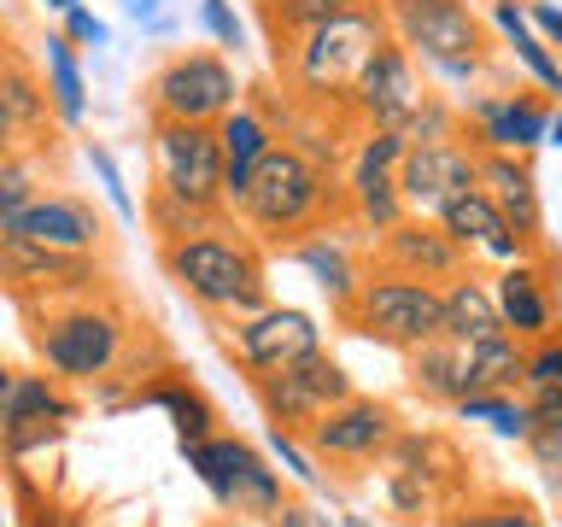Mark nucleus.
<instances>
[{"label":"nucleus","instance_id":"obj_1","mask_svg":"<svg viewBox=\"0 0 562 527\" xmlns=\"http://www.w3.org/2000/svg\"><path fill=\"white\" fill-rule=\"evenodd\" d=\"M386 35L393 30H386V12L375 0V7L340 12V18H328V24H316V30L288 35L281 47H270V59H276V77H281L288 94L328 112V105H346L358 70L369 65V53H375Z\"/></svg>","mask_w":562,"mask_h":527},{"label":"nucleus","instance_id":"obj_2","mask_svg":"<svg viewBox=\"0 0 562 527\" xmlns=\"http://www.w3.org/2000/svg\"><path fill=\"white\" fill-rule=\"evenodd\" d=\"M165 270L200 311L211 316H252L258 305H270V276H263L258 246L240 228H205V235L170 240L165 246Z\"/></svg>","mask_w":562,"mask_h":527},{"label":"nucleus","instance_id":"obj_3","mask_svg":"<svg viewBox=\"0 0 562 527\" xmlns=\"http://www.w3.org/2000/svg\"><path fill=\"white\" fill-rule=\"evenodd\" d=\"M334 211H340L334 176L316 165L305 147H293V141H276V147L263 153V165L252 170V188H246V200H240V217L270 240L305 235V228H316L323 217H334Z\"/></svg>","mask_w":562,"mask_h":527},{"label":"nucleus","instance_id":"obj_4","mask_svg":"<svg viewBox=\"0 0 562 527\" xmlns=\"http://www.w3.org/2000/svg\"><path fill=\"white\" fill-rule=\"evenodd\" d=\"M340 323L351 334H363V340H381L393 351H411L422 340H434L439 328V288L434 281H416V276H393V270H375L358 281V293L346 299Z\"/></svg>","mask_w":562,"mask_h":527},{"label":"nucleus","instance_id":"obj_5","mask_svg":"<svg viewBox=\"0 0 562 527\" xmlns=\"http://www.w3.org/2000/svg\"><path fill=\"white\" fill-rule=\"evenodd\" d=\"M35 351L65 381H105L123 358V316L100 299H70L35 328Z\"/></svg>","mask_w":562,"mask_h":527},{"label":"nucleus","instance_id":"obj_6","mask_svg":"<svg viewBox=\"0 0 562 527\" xmlns=\"http://www.w3.org/2000/svg\"><path fill=\"white\" fill-rule=\"evenodd\" d=\"M393 42L411 53L416 65H428L439 82H474L481 77V18L469 12V0H428V7L386 12Z\"/></svg>","mask_w":562,"mask_h":527},{"label":"nucleus","instance_id":"obj_7","mask_svg":"<svg viewBox=\"0 0 562 527\" xmlns=\"http://www.w3.org/2000/svg\"><path fill=\"white\" fill-rule=\"evenodd\" d=\"M240 105V77L228 53L182 47L147 77V112L170 123H217Z\"/></svg>","mask_w":562,"mask_h":527},{"label":"nucleus","instance_id":"obj_8","mask_svg":"<svg viewBox=\"0 0 562 527\" xmlns=\"http://www.w3.org/2000/svg\"><path fill=\"white\" fill-rule=\"evenodd\" d=\"M182 457H188V469L200 474V486L223 509H235V516L270 522L276 509H281V474L270 469V457H263L258 446H246V439L211 434V439L182 446Z\"/></svg>","mask_w":562,"mask_h":527},{"label":"nucleus","instance_id":"obj_9","mask_svg":"<svg viewBox=\"0 0 562 527\" xmlns=\"http://www.w3.org/2000/svg\"><path fill=\"white\" fill-rule=\"evenodd\" d=\"M153 170L170 200L193 211H223V147L217 123H170L153 117Z\"/></svg>","mask_w":562,"mask_h":527},{"label":"nucleus","instance_id":"obj_10","mask_svg":"<svg viewBox=\"0 0 562 527\" xmlns=\"http://www.w3.org/2000/svg\"><path fill=\"white\" fill-rule=\"evenodd\" d=\"M100 258H70V253H47L12 228H0V293L24 299V305H47V299H88L100 293Z\"/></svg>","mask_w":562,"mask_h":527},{"label":"nucleus","instance_id":"obj_11","mask_svg":"<svg viewBox=\"0 0 562 527\" xmlns=\"http://www.w3.org/2000/svg\"><path fill=\"white\" fill-rule=\"evenodd\" d=\"M258 399H263V411H270L276 428H311L323 411L351 399V375L328 358V351H305V358L258 375Z\"/></svg>","mask_w":562,"mask_h":527},{"label":"nucleus","instance_id":"obj_12","mask_svg":"<svg viewBox=\"0 0 562 527\" xmlns=\"http://www.w3.org/2000/svg\"><path fill=\"white\" fill-rule=\"evenodd\" d=\"M422 77H416V59L404 53L393 35L369 53V65L358 70V82H351L346 94V112L363 123V130H404L411 123V112L422 105Z\"/></svg>","mask_w":562,"mask_h":527},{"label":"nucleus","instance_id":"obj_13","mask_svg":"<svg viewBox=\"0 0 562 527\" xmlns=\"http://www.w3.org/2000/svg\"><path fill=\"white\" fill-rule=\"evenodd\" d=\"M463 188H474V147L463 135L457 141H404V158H398L404 217H434Z\"/></svg>","mask_w":562,"mask_h":527},{"label":"nucleus","instance_id":"obj_14","mask_svg":"<svg viewBox=\"0 0 562 527\" xmlns=\"http://www.w3.org/2000/svg\"><path fill=\"white\" fill-rule=\"evenodd\" d=\"M457 117L474 135L469 141L474 153H533L557 130L551 94H486V100H469Z\"/></svg>","mask_w":562,"mask_h":527},{"label":"nucleus","instance_id":"obj_15","mask_svg":"<svg viewBox=\"0 0 562 527\" xmlns=\"http://www.w3.org/2000/svg\"><path fill=\"white\" fill-rule=\"evenodd\" d=\"M486 293H492V311H498L504 334H516L521 346L557 334V264H551V253H527L516 264H504Z\"/></svg>","mask_w":562,"mask_h":527},{"label":"nucleus","instance_id":"obj_16","mask_svg":"<svg viewBox=\"0 0 562 527\" xmlns=\"http://www.w3.org/2000/svg\"><path fill=\"white\" fill-rule=\"evenodd\" d=\"M398 158H404V130H369L358 141V158H351V176H346V205L369 235H381V228L404 217Z\"/></svg>","mask_w":562,"mask_h":527},{"label":"nucleus","instance_id":"obj_17","mask_svg":"<svg viewBox=\"0 0 562 527\" xmlns=\"http://www.w3.org/2000/svg\"><path fill=\"white\" fill-rule=\"evenodd\" d=\"M311 451L328 457V463H369V457H381L386 446L398 439V416L386 411L381 399H340L334 411H323L305 428Z\"/></svg>","mask_w":562,"mask_h":527},{"label":"nucleus","instance_id":"obj_18","mask_svg":"<svg viewBox=\"0 0 562 527\" xmlns=\"http://www.w3.org/2000/svg\"><path fill=\"white\" fill-rule=\"evenodd\" d=\"M474 182L498 205V217L527 240V253H551L544 246V200H539L533 158L527 153H474Z\"/></svg>","mask_w":562,"mask_h":527},{"label":"nucleus","instance_id":"obj_19","mask_svg":"<svg viewBox=\"0 0 562 527\" xmlns=\"http://www.w3.org/2000/svg\"><path fill=\"white\" fill-rule=\"evenodd\" d=\"M235 351L252 375H270L305 351H323V328L299 305H258L252 316H235Z\"/></svg>","mask_w":562,"mask_h":527},{"label":"nucleus","instance_id":"obj_20","mask_svg":"<svg viewBox=\"0 0 562 527\" xmlns=\"http://www.w3.org/2000/svg\"><path fill=\"white\" fill-rule=\"evenodd\" d=\"M7 228L35 240V246H47V253H70V258H100V246H105L100 211L88 200H77V193H35Z\"/></svg>","mask_w":562,"mask_h":527},{"label":"nucleus","instance_id":"obj_21","mask_svg":"<svg viewBox=\"0 0 562 527\" xmlns=\"http://www.w3.org/2000/svg\"><path fill=\"white\" fill-rule=\"evenodd\" d=\"M381 264L375 270H393V276H416V281H451L463 276V246H457L434 217H398L393 228H381Z\"/></svg>","mask_w":562,"mask_h":527},{"label":"nucleus","instance_id":"obj_22","mask_svg":"<svg viewBox=\"0 0 562 527\" xmlns=\"http://www.w3.org/2000/svg\"><path fill=\"white\" fill-rule=\"evenodd\" d=\"M434 223L446 228V235L463 246V253H481V258H492V264H516V258H527V240L498 217V205H492L486 193H481V182L463 188V193H451V200L434 211Z\"/></svg>","mask_w":562,"mask_h":527},{"label":"nucleus","instance_id":"obj_23","mask_svg":"<svg viewBox=\"0 0 562 527\" xmlns=\"http://www.w3.org/2000/svg\"><path fill=\"white\" fill-rule=\"evenodd\" d=\"M217 147H223V211H240L246 188H252V170L276 147V130L258 105L240 100L228 117H217Z\"/></svg>","mask_w":562,"mask_h":527},{"label":"nucleus","instance_id":"obj_24","mask_svg":"<svg viewBox=\"0 0 562 527\" xmlns=\"http://www.w3.org/2000/svg\"><path fill=\"white\" fill-rule=\"evenodd\" d=\"M439 328H446V340L457 346H474V340H492V334H504L498 311H492V293L481 276H451L446 288H439Z\"/></svg>","mask_w":562,"mask_h":527},{"label":"nucleus","instance_id":"obj_25","mask_svg":"<svg viewBox=\"0 0 562 527\" xmlns=\"http://www.w3.org/2000/svg\"><path fill=\"white\" fill-rule=\"evenodd\" d=\"M492 30L504 35V47L521 59V70L533 77L544 94H562V59L551 53V42H539L533 30H527V12L521 0H492Z\"/></svg>","mask_w":562,"mask_h":527},{"label":"nucleus","instance_id":"obj_26","mask_svg":"<svg viewBox=\"0 0 562 527\" xmlns=\"http://www.w3.org/2000/svg\"><path fill=\"white\" fill-rule=\"evenodd\" d=\"M521 340L516 334H492V340L463 346V399L469 393H516L521 386Z\"/></svg>","mask_w":562,"mask_h":527},{"label":"nucleus","instance_id":"obj_27","mask_svg":"<svg viewBox=\"0 0 562 527\" xmlns=\"http://www.w3.org/2000/svg\"><path fill=\"white\" fill-rule=\"evenodd\" d=\"M123 404H158V411H170V422H176V446H193V439H211V434H217V411H211V399L200 393V386L176 381V375L140 386V393L123 399Z\"/></svg>","mask_w":562,"mask_h":527},{"label":"nucleus","instance_id":"obj_28","mask_svg":"<svg viewBox=\"0 0 562 527\" xmlns=\"http://www.w3.org/2000/svg\"><path fill=\"white\" fill-rule=\"evenodd\" d=\"M404 358H411V386L422 399H434V404H457V399H463V346H457V340L434 334V340L411 346Z\"/></svg>","mask_w":562,"mask_h":527},{"label":"nucleus","instance_id":"obj_29","mask_svg":"<svg viewBox=\"0 0 562 527\" xmlns=\"http://www.w3.org/2000/svg\"><path fill=\"white\" fill-rule=\"evenodd\" d=\"M293 264H305V270L316 276V288H323L334 299V311L346 305L351 293H358V258L346 253V240L340 235H311V240H299L293 246Z\"/></svg>","mask_w":562,"mask_h":527},{"label":"nucleus","instance_id":"obj_30","mask_svg":"<svg viewBox=\"0 0 562 527\" xmlns=\"http://www.w3.org/2000/svg\"><path fill=\"white\" fill-rule=\"evenodd\" d=\"M252 7H258V24H263V35H270V47H281L288 35L316 30V24H328V18H340V12L375 7V0H252Z\"/></svg>","mask_w":562,"mask_h":527},{"label":"nucleus","instance_id":"obj_31","mask_svg":"<svg viewBox=\"0 0 562 527\" xmlns=\"http://www.w3.org/2000/svg\"><path fill=\"white\" fill-rule=\"evenodd\" d=\"M0 105H7V117L18 123V135H24V141H35L47 130V117H53V100H47L42 77H35L30 65H18V59L0 65Z\"/></svg>","mask_w":562,"mask_h":527},{"label":"nucleus","instance_id":"obj_32","mask_svg":"<svg viewBox=\"0 0 562 527\" xmlns=\"http://www.w3.org/2000/svg\"><path fill=\"white\" fill-rule=\"evenodd\" d=\"M47 100H53V117L59 123H82L88 112V82H82V65H77V47L65 35H47Z\"/></svg>","mask_w":562,"mask_h":527},{"label":"nucleus","instance_id":"obj_33","mask_svg":"<svg viewBox=\"0 0 562 527\" xmlns=\"http://www.w3.org/2000/svg\"><path fill=\"white\" fill-rule=\"evenodd\" d=\"M77 404H70L53 375H12L7 404H0V422H70Z\"/></svg>","mask_w":562,"mask_h":527},{"label":"nucleus","instance_id":"obj_34","mask_svg":"<svg viewBox=\"0 0 562 527\" xmlns=\"http://www.w3.org/2000/svg\"><path fill=\"white\" fill-rule=\"evenodd\" d=\"M457 411V422H486L498 439H527V428H533V411H527V399H516V393H469V399H457L451 404Z\"/></svg>","mask_w":562,"mask_h":527},{"label":"nucleus","instance_id":"obj_35","mask_svg":"<svg viewBox=\"0 0 562 527\" xmlns=\"http://www.w3.org/2000/svg\"><path fill=\"white\" fill-rule=\"evenodd\" d=\"M140 217H147V228L158 240H188V235H205V228H217L228 211H193V205H182V200H170L165 188H153V200H147V211H140Z\"/></svg>","mask_w":562,"mask_h":527},{"label":"nucleus","instance_id":"obj_36","mask_svg":"<svg viewBox=\"0 0 562 527\" xmlns=\"http://www.w3.org/2000/svg\"><path fill=\"white\" fill-rule=\"evenodd\" d=\"M35 193H42V170H35V158H24V153L0 158V228H7L18 211L35 200Z\"/></svg>","mask_w":562,"mask_h":527},{"label":"nucleus","instance_id":"obj_37","mask_svg":"<svg viewBox=\"0 0 562 527\" xmlns=\"http://www.w3.org/2000/svg\"><path fill=\"white\" fill-rule=\"evenodd\" d=\"M82 158H88V170L100 176V193H105V205L117 211V223H123V228H135V223H140V205L130 200V188H123V170H117V158L105 153L100 141H88V153H82Z\"/></svg>","mask_w":562,"mask_h":527},{"label":"nucleus","instance_id":"obj_38","mask_svg":"<svg viewBox=\"0 0 562 527\" xmlns=\"http://www.w3.org/2000/svg\"><path fill=\"white\" fill-rule=\"evenodd\" d=\"M451 527H544V522L521 498H486V504H469L463 516H451Z\"/></svg>","mask_w":562,"mask_h":527},{"label":"nucleus","instance_id":"obj_39","mask_svg":"<svg viewBox=\"0 0 562 527\" xmlns=\"http://www.w3.org/2000/svg\"><path fill=\"white\" fill-rule=\"evenodd\" d=\"M521 386L539 393V386H562V340L544 334V340H527L521 351Z\"/></svg>","mask_w":562,"mask_h":527},{"label":"nucleus","instance_id":"obj_40","mask_svg":"<svg viewBox=\"0 0 562 527\" xmlns=\"http://www.w3.org/2000/svg\"><path fill=\"white\" fill-rule=\"evenodd\" d=\"M270 457H276V463L293 474V481H305V486H323V469L311 463V451L293 439V428H276V422H270Z\"/></svg>","mask_w":562,"mask_h":527},{"label":"nucleus","instance_id":"obj_41","mask_svg":"<svg viewBox=\"0 0 562 527\" xmlns=\"http://www.w3.org/2000/svg\"><path fill=\"white\" fill-rule=\"evenodd\" d=\"M200 24H205L211 42H217V53H240V47H246L240 12L228 7V0H200Z\"/></svg>","mask_w":562,"mask_h":527},{"label":"nucleus","instance_id":"obj_42","mask_svg":"<svg viewBox=\"0 0 562 527\" xmlns=\"http://www.w3.org/2000/svg\"><path fill=\"white\" fill-rule=\"evenodd\" d=\"M527 451H533V463H539V474L544 481H562V422H533L527 428V439H521Z\"/></svg>","mask_w":562,"mask_h":527},{"label":"nucleus","instance_id":"obj_43","mask_svg":"<svg viewBox=\"0 0 562 527\" xmlns=\"http://www.w3.org/2000/svg\"><path fill=\"white\" fill-rule=\"evenodd\" d=\"M65 18V42L70 47H105V42H112V30H105V18H94V12H88L82 7V0H77V7H70V12H59Z\"/></svg>","mask_w":562,"mask_h":527},{"label":"nucleus","instance_id":"obj_44","mask_svg":"<svg viewBox=\"0 0 562 527\" xmlns=\"http://www.w3.org/2000/svg\"><path fill=\"white\" fill-rule=\"evenodd\" d=\"M521 12H527V30H533L539 42H562V12L551 0H521Z\"/></svg>","mask_w":562,"mask_h":527},{"label":"nucleus","instance_id":"obj_45","mask_svg":"<svg viewBox=\"0 0 562 527\" xmlns=\"http://www.w3.org/2000/svg\"><path fill=\"white\" fill-rule=\"evenodd\" d=\"M123 12H130L140 30H153V35L170 30V18H165V7H158V0H123Z\"/></svg>","mask_w":562,"mask_h":527},{"label":"nucleus","instance_id":"obj_46","mask_svg":"<svg viewBox=\"0 0 562 527\" xmlns=\"http://www.w3.org/2000/svg\"><path fill=\"white\" fill-rule=\"evenodd\" d=\"M270 522H276V527H334L323 509H311V504H281Z\"/></svg>","mask_w":562,"mask_h":527},{"label":"nucleus","instance_id":"obj_47","mask_svg":"<svg viewBox=\"0 0 562 527\" xmlns=\"http://www.w3.org/2000/svg\"><path fill=\"white\" fill-rule=\"evenodd\" d=\"M18 147H24V135H18V123L7 117V105H0V158L18 153Z\"/></svg>","mask_w":562,"mask_h":527},{"label":"nucleus","instance_id":"obj_48","mask_svg":"<svg viewBox=\"0 0 562 527\" xmlns=\"http://www.w3.org/2000/svg\"><path fill=\"white\" fill-rule=\"evenodd\" d=\"M404 7H428V0H381V12H404Z\"/></svg>","mask_w":562,"mask_h":527},{"label":"nucleus","instance_id":"obj_49","mask_svg":"<svg viewBox=\"0 0 562 527\" xmlns=\"http://www.w3.org/2000/svg\"><path fill=\"white\" fill-rule=\"evenodd\" d=\"M334 527H375V522H369V516H340Z\"/></svg>","mask_w":562,"mask_h":527},{"label":"nucleus","instance_id":"obj_50","mask_svg":"<svg viewBox=\"0 0 562 527\" xmlns=\"http://www.w3.org/2000/svg\"><path fill=\"white\" fill-rule=\"evenodd\" d=\"M7 386H12V369L0 363V404H7Z\"/></svg>","mask_w":562,"mask_h":527},{"label":"nucleus","instance_id":"obj_51","mask_svg":"<svg viewBox=\"0 0 562 527\" xmlns=\"http://www.w3.org/2000/svg\"><path fill=\"white\" fill-rule=\"evenodd\" d=\"M70 7H77V0H47V12H70Z\"/></svg>","mask_w":562,"mask_h":527},{"label":"nucleus","instance_id":"obj_52","mask_svg":"<svg viewBox=\"0 0 562 527\" xmlns=\"http://www.w3.org/2000/svg\"><path fill=\"white\" fill-rule=\"evenodd\" d=\"M0 65H7V35H0Z\"/></svg>","mask_w":562,"mask_h":527}]
</instances>
